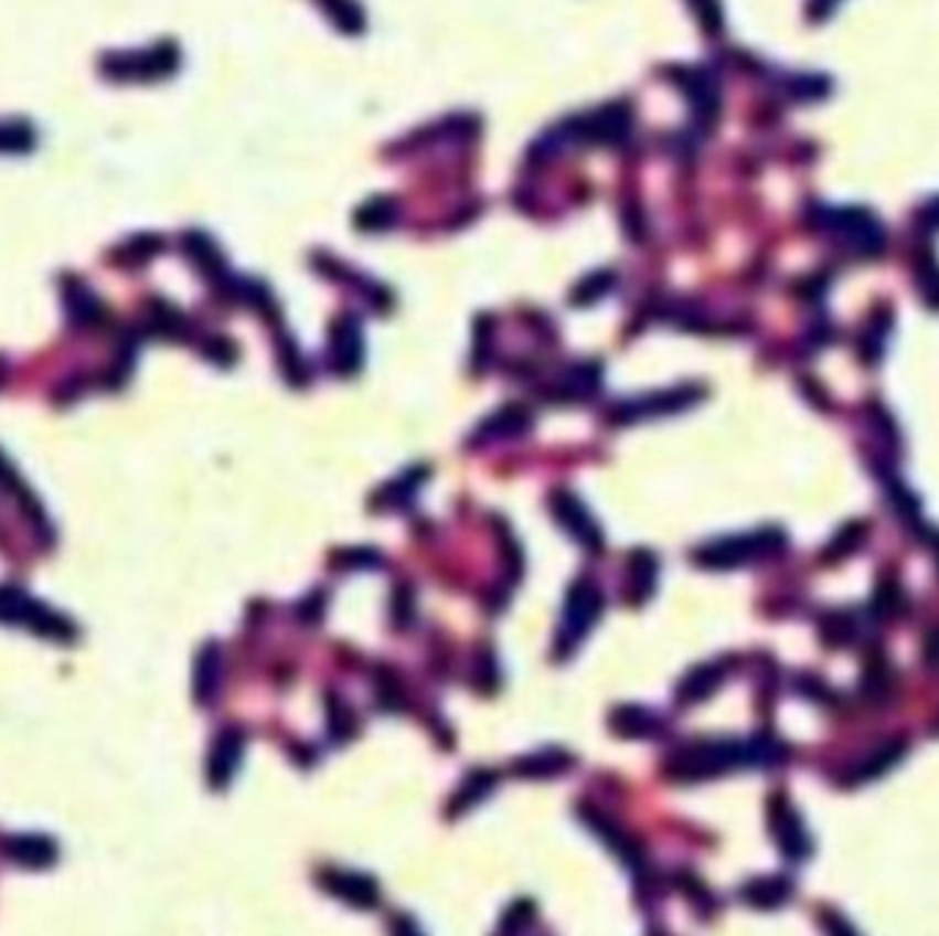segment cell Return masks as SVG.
Returning a JSON list of instances; mask_svg holds the SVG:
<instances>
[{"label":"cell","mask_w":939,"mask_h":936,"mask_svg":"<svg viewBox=\"0 0 939 936\" xmlns=\"http://www.w3.org/2000/svg\"><path fill=\"white\" fill-rule=\"evenodd\" d=\"M0 624L25 626L33 635L58 642H72L77 637L75 624L70 618L44 607L39 599H31L25 591L14 585H0Z\"/></svg>","instance_id":"6da1fadb"},{"label":"cell","mask_w":939,"mask_h":936,"mask_svg":"<svg viewBox=\"0 0 939 936\" xmlns=\"http://www.w3.org/2000/svg\"><path fill=\"white\" fill-rule=\"evenodd\" d=\"M747 758V747L730 742H714V744H693L668 758L665 772L676 780H706V777L728 772L730 766L741 764Z\"/></svg>","instance_id":"7a4b0ae2"},{"label":"cell","mask_w":939,"mask_h":936,"mask_svg":"<svg viewBox=\"0 0 939 936\" xmlns=\"http://www.w3.org/2000/svg\"><path fill=\"white\" fill-rule=\"evenodd\" d=\"M601 594L590 579H577L572 585L569 596H566V610H564V637L569 642L580 640L590 631V626L596 624L601 613Z\"/></svg>","instance_id":"3957f363"},{"label":"cell","mask_w":939,"mask_h":936,"mask_svg":"<svg viewBox=\"0 0 939 936\" xmlns=\"http://www.w3.org/2000/svg\"><path fill=\"white\" fill-rule=\"evenodd\" d=\"M173 59H177V53H173L171 44H166V47H157L151 50V53H121V55H110V59H105V66H108V75L110 77H129V81H138V77H154V75H166V72H171Z\"/></svg>","instance_id":"277c9868"},{"label":"cell","mask_w":939,"mask_h":936,"mask_svg":"<svg viewBox=\"0 0 939 936\" xmlns=\"http://www.w3.org/2000/svg\"><path fill=\"white\" fill-rule=\"evenodd\" d=\"M553 511L555 520L561 522V528L572 535L575 541H580L586 550H599L601 535L596 522L590 520L586 506L575 498L572 492H555L553 494Z\"/></svg>","instance_id":"5b68a950"},{"label":"cell","mask_w":939,"mask_h":936,"mask_svg":"<svg viewBox=\"0 0 939 936\" xmlns=\"http://www.w3.org/2000/svg\"><path fill=\"white\" fill-rule=\"evenodd\" d=\"M242 749H245V736H242V731L226 728L215 738L210 753V766H206L212 788H226L228 783H232L236 766H239L242 761Z\"/></svg>","instance_id":"8992f818"},{"label":"cell","mask_w":939,"mask_h":936,"mask_svg":"<svg viewBox=\"0 0 939 936\" xmlns=\"http://www.w3.org/2000/svg\"><path fill=\"white\" fill-rule=\"evenodd\" d=\"M322 884L330 895L358 906V910H371V906H376V901H380L376 882L371 876H365V873L330 871L322 876Z\"/></svg>","instance_id":"52a82bcc"},{"label":"cell","mask_w":939,"mask_h":936,"mask_svg":"<svg viewBox=\"0 0 939 936\" xmlns=\"http://www.w3.org/2000/svg\"><path fill=\"white\" fill-rule=\"evenodd\" d=\"M580 816L590 830L599 834L601 843L621 857L623 865L632 868V871H640V868H643V854H640L638 843H632V838H629V834L623 832L616 821H610L607 816H601L599 810H590V808H583Z\"/></svg>","instance_id":"ba28073f"},{"label":"cell","mask_w":939,"mask_h":936,"mask_svg":"<svg viewBox=\"0 0 939 936\" xmlns=\"http://www.w3.org/2000/svg\"><path fill=\"white\" fill-rule=\"evenodd\" d=\"M3 851L9 860L20 862V865L25 868H47L53 865L55 857H58V849H55L53 840L42 838V834H22V838L6 840Z\"/></svg>","instance_id":"9c48e42d"},{"label":"cell","mask_w":939,"mask_h":936,"mask_svg":"<svg viewBox=\"0 0 939 936\" xmlns=\"http://www.w3.org/2000/svg\"><path fill=\"white\" fill-rule=\"evenodd\" d=\"M221 676H223L221 648H217L215 642H206L204 651L199 653V662H195V679H193L195 701L199 703L215 701L217 690H221Z\"/></svg>","instance_id":"30bf717a"},{"label":"cell","mask_w":939,"mask_h":936,"mask_svg":"<svg viewBox=\"0 0 939 936\" xmlns=\"http://www.w3.org/2000/svg\"><path fill=\"white\" fill-rule=\"evenodd\" d=\"M575 764L572 755L566 749H542V753H531L525 758H520L514 764V772L522 777H531V780H547V777L564 775L569 766Z\"/></svg>","instance_id":"8fae6325"},{"label":"cell","mask_w":939,"mask_h":936,"mask_svg":"<svg viewBox=\"0 0 939 936\" xmlns=\"http://www.w3.org/2000/svg\"><path fill=\"white\" fill-rule=\"evenodd\" d=\"M610 728L623 738H643L654 736L657 728H660V720H657L651 709L621 706L610 714Z\"/></svg>","instance_id":"7c38bea8"},{"label":"cell","mask_w":939,"mask_h":936,"mask_svg":"<svg viewBox=\"0 0 939 936\" xmlns=\"http://www.w3.org/2000/svg\"><path fill=\"white\" fill-rule=\"evenodd\" d=\"M772 827L780 840V849H783L786 854L794 857V860H802V857L808 854V849H811V845H808V834L802 830L800 821L791 816L789 808L772 810Z\"/></svg>","instance_id":"4fadbf2b"},{"label":"cell","mask_w":939,"mask_h":936,"mask_svg":"<svg viewBox=\"0 0 939 936\" xmlns=\"http://www.w3.org/2000/svg\"><path fill=\"white\" fill-rule=\"evenodd\" d=\"M723 681V670L714 664H701V668L690 670L684 681L679 684V703H698L706 701Z\"/></svg>","instance_id":"5bb4252c"},{"label":"cell","mask_w":939,"mask_h":936,"mask_svg":"<svg viewBox=\"0 0 939 936\" xmlns=\"http://www.w3.org/2000/svg\"><path fill=\"white\" fill-rule=\"evenodd\" d=\"M360 363V330L352 319L339 327L333 338V365L341 374H350Z\"/></svg>","instance_id":"9a60e30c"},{"label":"cell","mask_w":939,"mask_h":936,"mask_svg":"<svg viewBox=\"0 0 939 936\" xmlns=\"http://www.w3.org/2000/svg\"><path fill=\"white\" fill-rule=\"evenodd\" d=\"M654 577H657V561L651 552H634L632 561H629V596L634 599V605L645 602L654 591Z\"/></svg>","instance_id":"2e32d148"},{"label":"cell","mask_w":939,"mask_h":936,"mask_svg":"<svg viewBox=\"0 0 939 936\" xmlns=\"http://www.w3.org/2000/svg\"><path fill=\"white\" fill-rule=\"evenodd\" d=\"M791 884L786 882V879H756V882L747 884L745 890H741V898L747 901V904L758 906V910H772V906H780L786 898H789L791 893Z\"/></svg>","instance_id":"e0dca14e"},{"label":"cell","mask_w":939,"mask_h":936,"mask_svg":"<svg viewBox=\"0 0 939 936\" xmlns=\"http://www.w3.org/2000/svg\"><path fill=\"white\" fill-rule=\"evenodd\" d=\"M494 786H498V775H494V772H472V775H468V780L462 783V788L457 791V797H454L451 813H462L465 808H472V805H478L481 799H487V794L492 791Z\"/></svg>","instance_id":"ac0fdd59"},{"label":"cell","mask_w":939,"mask_h":936,"mask_svg":"<svg viewBox=\"0 0 939 936\" xmlns=\"http://www.w3.org/2000/svg\"><path fill=\"white\" fill-rule=\"evenodd\" d=\"M328 731L330 738L339 744L350 742L354 736V714L344 703V698L328 695Z\"/></svg>","instance_id":"d6986e66"},{"label":"cell","mask_w":939,"mask_h":936,"mask_svg":"<svg viewBox=\"0 0 939 936\" xmlns=\"http://www.w3.org/2000/svg\"><path fill=\"white\" fill-rule=\"evenodd\" d=\"M33 146V132L25 124H0V151H25Z\"/></svg>","instance_id":"ffe728a7"},{"label":"cell","mask_w":939,"mask_h":936,"mask_svg":"<svg viewBox=\"0 0 939 936\" xmlns=\"http://www.w3.org/2000/svg\"><path fill=\"white\" fill-rule=\"evenodd\" d=\"M533 917H536V906H533L531 901H516V904L509 906V912L503 915V921H500V932H505V934L525 932V928L531 926Z\"/></svg>","instance_id":"44dd1931"},{"label":"cell","mask_w":939,"mask_h":936,"mask_svg":"<svg viewBox=\"0 0 939 936\" xmlns=\"http://www.w3.org/2000/svg\"><path fill=\"white\" fill-rule=\"evenodd\" d=\"M376 695H380L382 709H391V712H396V709L402 706V701H404L402 684H398V679L391 673V670H382V673H380V681H376Z\"/></svg>","instance_id":"7402d4cb"}]
</instances>
